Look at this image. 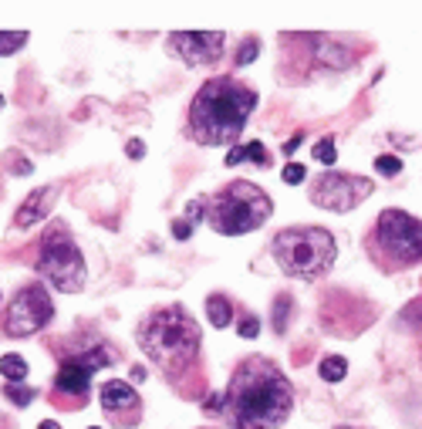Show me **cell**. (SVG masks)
I'll return each instance as SVG.
<instances>
[{
  "mask_svg": "<svg viewBox=\"0 0 422 429\" xmlns=\"http://www.w3.org/2000/svg\"><path fill=\"white\" fill-rule=\"evenodd\" d=\"M139 349L162 372V379L183 399H196L206 389L203 379V335L183 305L153 308L135 328Z\"/></svg>",
  "mask_w": 422,
  "mask_h": 429,
  "instance_id": "1",
  "label": "cell"
},
{
  "mask_svg": "<svg viewBox=\"0 0 422 429\" xmlns=\"http://www.w3.org/2000/svg\"><path fill=\"white\" fill-rule=\"evenodd\" d=\"M291 409L294 386L274 358L247 355L243 362H236L223 392L227 429H280Z\"/></svg>",
  "mask_w": 422,
  "mask_h": 429,
  "instance_id": "2",
  "label": "cell"
},
{
  "mask_svg": "<svg viewBox=\"0 0 422 429\" xmlns=\"http://www.w3.org/2000/svg\"><path fill=\"white\" fill-rule=\"evenodd\" d=\"M257 109V91L243 78L220 75L199 85L192 95L183 132L196 146H233Z\"/></svg>",
  "mask_w": 422,
  "mask_h": 429,
  "instance_id": "3",
  "label": "cell"
},
{
  "mask_svg": "<svg viewBox=\"0 0 422 429\" xmlns=\"http://www.w3.org/2000/svg\"><path fill=\"white\" fill-rule=\"evenodd\" d=\"M365 254L382 274H399L422 264V220L406 210H382L365 234Z\"/></svg>",
  "mask_w": 422,
  "mask_h": 429,
  "instance_id": "4",
  "label": "cell"
},
{
  "mask_svg": "<svg viewBox=\"0 0 422 429\" xmlns=\"http://www.w3.org/2000/svg\"><path fill=\"white\" fill-rule=\"evenodd\" d=\"M284 58H280V81L304 85L318 72H345L355 65L358 51L348 44L355 38H328V34H280Z\"/></svg>",
  "mask_w": 422,
  "mask_h": 429,
  "instance_id": "5",
  "label": "cell"
},
{
  "mask_svg": "<svg viewBox=\"0 0 422 429\" xmlns=\"http://www.w3.org/2000/svg\"><path fill=\"white\" fill-rule=\"evenodd\" d=\"M274 213L270 196L250 179H233L206 196V227L223 236H243L260 230Z\"/></svg>",
  "mask_w": 422,
  "mask_h": 429,
  "instance_id": "6",
  "label": "cell"
},
{
  "mask_svg": "<svg viewBox=\"0 0 422 429\" xmlns=\"http://www.w3.org/2000/svg\"><path fill=\"white\" fill-rule=\"evenodd\" d=\"M277 267L294 280H318L335 267L338 243L324 227H284L270 240Z\"/></svg>",
  "mask_w": 422,
  "mask_h": 429,
  "instance_id": "7",
  "label": "cell"
},
{
  "mask_svg": "<svg viewBox=\"0 0 422 429\" xmlns=\"http://www.w3.org/2000/svg\"><path fill=\"white\" fill-rule=\"evenodd\" d=\"M34 267L44 274V280H51L61 294H78L85 287V257L78 250L75 236L65 223H51V230L38 240V261Z\"/></svg>",
  "mask_w": 422,
  "mask_h": 429,
  "instance_id": "8",
  "label": "cell"
},
{
  "mask_svg": "<svg viewBox=\"0 0 422 429\" xmlns=\"http://www.w3.org/2000/svg\"><path fill=\"white\" fill-rule=\"evenodd\" d=\"M51 318H54V301H51L47 287L44 284H24L10 298L7 311L0 318V328H3L7 338H31V335L47 328Z\"/></svg>",
  "mask_w": 422,
  "mask_h": 429,
  "instance_id": "9",
  "label": "cell"
},
{
  "mask_svg": "<svg viewBox=\"0 0 422 429\" xmlns=\"http://www.w3.org/2000/svg\"><path fill=\"white\" fill-rule=\"evenodd\" d=\"M375 193V183L368 176H355V173H318L307 186V199L328 213H348L355 206H362L368 196Z\"/></svg>",
  "mask_w": 422,
  "mask_h": 429,
  "instance_id": "10",
  "label": "cell"
},
{
  "mask_svg": "<svg viewBox=\"0 0 422 429\" xmlns=\"http://www.w3.org/2000/svg\"><path fill=\"white\" fill-rule=\"evenodd\" d=\"M112 349L115 345L109 338H102L95 328H78V331H68V335L51 342V351H54L58 365L61 362H75V365L88 368V372H102V368L115 365L118 355Z\"/></svg>",
  "mask_w": 422,
  "mask_h": 429,
  "instance_id": "11",
  "label": "cell"
},
{
  "mask_svg": "<svg viewBox=\"0 0 422 429\" xmlns=\"http://www.w3.org/2000/svg\"><path fill=\"white\" fill-rule=\"evenodd\" d=\"M98 406H102L105 423L115 429H135L142 423V399H139V392L132 389L129 382H122V379L102 382Z\"/></svg>",
  "mask_w": 422,
  "mask_h": 429,
  "instance_id": "12",
  "label": "cell"
},
{
  "mask_svg": "<svg viewBox=\"0 0 422 429\" xmlns=\"http://www.w3.org/2000/svg\"><path fill=\"white\" fill-rule=\"evenodd\" d=\"M227 34L223 31H176L169 34V51L183 58L190 68H206L223 58Z\"/></svg>",
  "mask_w": 422,
  "mask_h": 429,
  "instance_id": "13",
  "label": "cell"
},
{
  "mask_svg": "<svg viewBox=\"0 0 422 429\" xmlns=\"http://www.w3.org/2000/svg\"><path fill=\"white\" fill-rule=\"evenodd\" d=\"M91 375L88 368H81L75 362H61L58 365V375L51 382V392H47V402L58 406V409H85L88 399H91Z\"/></svg>",
  "mask_w": 422,
  "mask_h": 429,
  "instance_id": "14",
  "label": "cell"
},
{
  "mask_svg": "<svg viewBox=\"0 0 422 429\" xmlns=\"http://www.w3.org/2000/svg\"><path fill=\"white\" fill-rule=\"evenodd\" d=\"M58 193H61L58 186H41V190H34V193L21 203V210H17V217H14V227H17V230H27V227L41 223V220L51 213Z\"/></svg>",
  "mask_w": 422,
  "mask_h": 429,
  "instance_id": "15",
  "label": "cell"
},
{
  "mask_svg": "<svg viewBox=\"0 0 422 429\" xmlns=\"http://www.w3.org/2000/svg\"><path fill=\"white\" fill-rule=\"evenodd\" d=\"M206 321L213 328H227L233 321V301L227 294H210L206 298Z\"/></svg>",
  "mask_w": 422,
  "mask_h": 429,
  "instance_id": "16",
  "label": "cell"
},
{
  "mask_svg": "<svg viewBox=\"0 0 422 429\" xmlns=\"http://www.w3.org/2000/svg\"><path fill=\"white\" fill-rule=\"evenodd\" d=\"M0 375L10 382V386H21L27 379V362L21 355H3L0 358Z\"/></svg>",
  "mask_w": 422,
  "mask_h": 429,
  "instance_id": "17",
  "label": "cell"
},
{
  "mask_svg": "<svg viewBox=\"0 0 422 429\" xmlns=\"http://www.w3.org/2000/svg\"><path fill=\"white\" fill-rule=\"evenodd\" d=\"M318 375H321L324 382H342V379L348 375V362L342 358V355H328V358H321Z\"/></svg>",
  "mask_w": 422,
  "mask_h": 429,
  "instance_id": "18",
  "label": "cell"
},
{
  "mask_svg": "<svg viewBox=\"0 0 422 429\" xmlns=\"http://www.w3.org/2000/svg\"><path fill=\"white\" fill-rule=\"evenodd\" d=\"M291 308H294V301H291L287 294H277V301H274V331H277V335H284V331H287Z\"/></svg>",
  "mask_w": 422,
  "mask_h": 429,
  "instance_id": "19",
  "label": "cell"
},
{
  "mask_svg": "<svg viewBox=\"0 0 422 429\" xmlns=\"http://www.w3.org/2000/svg\"><path fill=\"white\" fill-rule=\"evenodd\" d=\"M24 44H27V34H24V31H0V58L17 54Z\"/></svg>",
  "mask_w": 422,
  "mask_h": 429,
  "instance_id": "20",
  "label": "cell"
},
{
  "mask_svg": "<svg viewBox=\"0 0 422 429\" xmlns=\"http://www.w3.org/2000/svg\"><path fill=\"white\" fill-rule=\"evenodd\" d=\"M3 166H7V169H10L14 176H31V173H34L31 159L24 156V153H14V149H10V153L3 156Z\"/></svg>",
  "mask_w": 422,
  "mask_h": 429,
  "instance_id": "21",
  "label": "cell"
},
{
  "mask_svg": "<svg viewBox=\"0 0 422 429\" xmlns=\"http://www.w3.org/2000/svg\"><path fill=\"white\" fill-rule=\"evenodd\" d=\"M314 159L324 162V166H335V135H324L321 142H314Z\"/></svg>",
  "mask_w": 422,
  "mask_h": 429,
  "instance_id": "22",
  "label": "cell"
},
{
  "mask_svg": "<svg viewBox=\"0 0 422 429\" xmlns=\"http://www.w3.org/2000/svg\"><path fill=\"white\" fill-rule=\"evenodd\" d=\"M257 51H260V41L257 38H247L240 44V51H236V58H233V65L236 68H243V65H250L254 58H257Z\"/></svg>",
  "mask_w": 422,
  "mask_h": 429,
  "instance_id": "23",
  "label": "cell"
},
{
  "mask_svg": "<svg viewBox=\"0 0 422 429\" xmlns=\"http://www.w3.org/2000/svg\"><path fill=\"white\" fill-rule=\"evenodd\" d=\"M236 331H240V338H257L260 335V318L257 314H243L236 321Z\"/></svg>",
  "mask_w": 422,
  "mask_h": 429,
  "instance_id": "24",
  "label": "cell"
},
{
  "mask_svg": "<svg viewBox=\"0 0 422 429\" xmlns=\"http://www.w3.org/2000/svg\"><path fill=\"white\" fill-rule=\"evenodd\" d=\"M247 162H254V166L267 169V166H270V153H267V146H260V142H250V146H247Z\"/></svg>",
  "mask_w": 422,
  "mask_h": 429,
  "instance_id": "25",
  "label": "cell"
},
{
  "mask_svg": "<svg viewBox=\"0 0 422 429\" xmlns=\"http://www.w3.org/2000/svg\"><path fill=\"white\" fill-rule=\"evenodd\" d=\"M186 220H190L192 227H196V223H206V196H196L190 206H186Z\"/></svg>",
  "mask_w": 422,
  "mask_h": 429,
  "instance_id": "26",
  "label": "cell"
},
{
  "mask_svg": "<svg viewBox=\"0 0 422 429\" xmlns=\"http://www.w3.org/2000/svg\"><path fill=\"white\" fill-rule=\"evenodd\" d=\"M375 169H379L382 176H399V173H402V159H399V156H388V153H385V156L375 159Z\"/></svg>",
  "mask_w": 422,
  "mask_h": 429,
  "instance_id": "27",
  "label": "cell"
},
{
  "mask_svg": "<svg viewBox=\"0 0 422 429\" xmlns=\"http://www.w3.org/2000/svg\"><path fill=\"white\" fill-rule=\"evenodd\" d=\"M280 176H284V183H291V186H298V183H304V179H307V169H304V166H301V162H287Z\"/></svg>",
  "mask_w": 422,
  "mask_h": 429,
  "instance_id": "28",
  "label": "cell"
},
{
  "mask_svg": "<svg viewBox=\"0 0 422 429\" xmlns=\"http://www.w3.org/2000/svg\"><path fill=\"white\" fill-rule=\"evenodd\" d=\"M3 395H7L10 402H17V406H27V402L34 399V389H24V386H7Z\"/></svg>",
  "mask_w": 422,
  "mask_h": 429,
  "instance_id": "29",
  "label": "cell"
},
{
  "mask_svg": "<svg viewBox=\"0 0 422 429\" xmlns=\"http://www.w3.org/2000/svg\"><path fill=\"white\" fill-rule=\"evenodd\" d=\"M190 234H192V223L186 220V217L173 220V236H176V240H190Z\"/></svg>",
  "mask_w": 422,
  "mask_h": 429,
  "instance_id": "30",
  "label": "cell"
},
{
  "mask_svg": "<svg viewBox=\"0 0 422 429\" xmlns=\"http://www.w3.org/2000/svg\"><path fill=\"white\" fill-rule=\"evenodd\" d=\"M223 162H227V166H240V162H247V146H233L230 153H227V159H223Z\"/></svg>",
  "mask_w": 422,
  "mask_h": 429,
  "instance_id": "31",
  "label": "cell"
},
{
  "mask_svg": "<svg viewBox=\"0 0 422 429\" xmlns=\"http://www.w3.org/2000/svg\"><path fill=\"white\" fill-rule=\"evenodd\" d=\"M203 409H206V412H223V395H216V392H213V395H206Z\"/></svg>",
  "mask_w": 422,
  "mask_h": 429,
  "instance_id": "32",
  "label": "cell"
},
{
  "mask_svg": "<svg viewBox=\"0 0 422 429\" xmlns=\"http://www.w3.org/2000/svg\"><path fill=\"white\" fill-rule=\"evenodd\" d=\"M125 149H129V156H132V159H142V156H146V146H142L139 139H132V142H129Z\"/></svg>",
  "mask_w": 422,
  "mask_h": 429,
  "instance_id": "33",
  "label": "cell"
},
{
  "mask_svg": "<svg viewBox=\"0 0 422 429\" xmlns=\"http://www.w3.org/2000/svg\"><path fill=\"white\" fill-rule=\"evenodd\" d=\"M146 379H149V375H146V368H142V365H135V368H132V382H146Z\"/></svg>",
  "mask_w": 422,
  "mask_h": 429,
  "instance_id": "34",
  "label": "cell"
},
{
  "mask_svg": "<svg viewBox=\"0 0 422 429\" xmlns=\"http://www.w3.org/2000/svg\"><path fill=\"white\" fill-rule=\"evenodd\" d=\"M298 142H301V135H294V139H291V142H284V156H291V153H294V149H298Z\"/></svg>",
  "mask_w": 422,
  "mask_h": 429,
  "instance_id": "35",
  "label": "cell"
},
{
  "mask_svg": "<svg viewBox=\"0 0 422 429\" xmlns=\"http://www.w3.org/2000/svg\"><path fill=\"white\" fill-rule=\"evenodd\" d=\"M38 429H61V426H58V423H54V419H44V423H41Z\"/></svg>",
  "mask_w": 422,
  "mask_h": 429,
  "instance_id": "36",
  "label": "cell"
},
{
  "mask_svg": "<svg viewBox=\"0 0 422 429\" xmlns=\"http://www.w3.org/2000/svg\"><path fill=\"white\" fill-rule=\"evenodd\" d=\"M0 429H14V423H10V419H7L3 412H0Z\"/></svg>",
  "mask_w": 422,
  "mask_h": 429,
  "instance_id": "37",
  "label": "cell"
},
{
  "mask_svg": "<svg viewBox=\"0 0 422 429\" xmlns=\"http://www.w3.org/2000/svg\"><path fill=\"white\" fill-rule=\"evenodd\" d=\"M0 196H3V179H0Z\"/></svg>",
  "mask_w": 422,
  "mask_h": 429,
  "instance_id": "38",
  "label": "cell"
},
{
  "mask_svg": "<svg viewBox=\"0 0 422 429\" xmlns=\"http://www.w3.org/2000/svg\"><path fill=\"white\" fill-rule=\"evenodd\" d=\"M338 429H358V426H338Z\"/></svg>",
  "mask_w": 422,
  "mask_h": 429,
  "instance_id": "39",
  "label": "cell"
},
{
  "mask_svg": "<svg viewBox=\"0 0 422 429\" xmlns=\"http://www.w3.org/2000/svg\"><path fill=\"white\" fill-rule=\"evenodd\" d=\"M0 109H3V95H0Z\"/></svg>",
  "mask_w": 422,
  "mask_h": 429,
  "instance_id": "40",
  "label": "cell"
},
{
  "mask_svg": "<svg viewBox=\"0 0 422 429\" xmlns=\"http://www.w3.org/2000/svg\"><path fill=\"white\" fill-rule=\"evenodd\" d=\"M88 429H98V426H88Z\"/></svg>",
  "mask_w": 422,
  "mask_h": 429,
  "instance_id": "41",
  "label": "cell"
}]
</instances>
